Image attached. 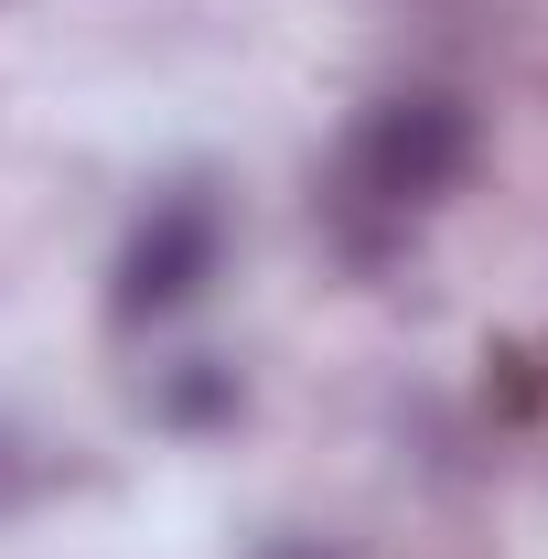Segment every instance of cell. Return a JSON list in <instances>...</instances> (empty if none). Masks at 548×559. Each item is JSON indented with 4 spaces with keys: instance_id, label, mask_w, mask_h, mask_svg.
<instances>
[{
    "instance_id": "1",
    "label": "cell",
    "mask_w": 548,
    "mask_h": 559,
    "mask_svg": "<svg viewBox=\"0 0 548 559\" xmlns=\"http://www.w3.org/2000/svg\"><path fill=\"white\" fill-rule=\"evenodd\" d=\"M474 173V108L441 97V86H409V97H377L366 130H355V194L366 205H441L452 183Z\"/></svg>"
},
{
    "instance_id": "2",
    "label": "cell",
    "mask_w": 548,
    "mask_h": 559,
    "mask_svg": "<svg viewBox=\"0 0 548 559\" xmlns=\"http://www.w3.org/2000/svg\"><path fill=\"white\" fill-rule=\"evenodd\" d=\"M215 248H226V226H215L205 194L151 205L130 226V248H119V270H108V312H119V323H162V312H183V301L215 280Z\"/></svg>"
}]
</instances>
